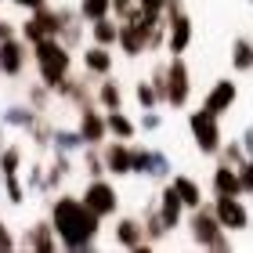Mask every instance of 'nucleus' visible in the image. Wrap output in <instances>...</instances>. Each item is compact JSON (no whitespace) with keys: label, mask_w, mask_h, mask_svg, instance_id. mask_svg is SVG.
<instances>
[{"label":"nucleus","mask_w":253,"mask_h":253,"mask_svg":"<svg viewBox=\"0 0 253 253\" xmlns=\"http://www.w3.org/2000/svg\"><path fill=\"white\" fill-rule=\"evenodd\" d=\"M98 221L101 217L90 210L84 199H54L51 206V224H54V235L65 250H90L98 239Z\"/></svg>","instance_id":"nucleus-1"},{"label":"nucleus","mask_w":253,"mask_h":253,"mask_svg":"<svg viewBox=\"0 0 253 253\" xmlns=\"http://www.w3.org/2000/svg\"><path fill=\"white\" fill-rule=\"evenodd\" d=\"M33 58H37V69H40L43 87L58 90L62 80H65V73H69V47H65L58 37H47V40H37V43H33Z\"/></svg>","instance_id":"nucleus-2"},{"label":"nucleus","mask_w":253,"mask_h":253,"mask_svg":"<svg viewBox=\"0 0 253 253\" xmlns=\"http://www.w3.org/2000/svg\"><path fill=\"white\" fill-rule=\"evenodd\" d=\"M192 243L195 246H206V250H232V232L228 228H221V221H217L213 206H199V210H192Z\"/></svg>","instance_id":"nucleus-3"},{"label":"nucleus","mask_w":253,"mask_h":253,"mask_svg":"<svg viewBox=\"0 0 253 253\" xmlns=\"http://www.w3.org/2000/svg\"><path fill=\"white\" fill-rule=\"evenodd\" d=\"M188 130H192L195 148H199L203 156H217V152H221L224 137H221V123H217L213 112H206V109L192 112V116H188Z\"/></svg>","instance_id":"nucleus-4"},{"label":"nucleus","mask_w":253,"mask_h":253,"mask_svg":"<svg viewBox=\"0 0 253 253\" xmlns=\"http://www.w3.org/2000/svg\"><path fill=\"white\" fill-rule=\"evenodd\" d=\"M159 18H163V15H159ZM159 18L137 15V18H130V22H123V26H120V47H123L126 58H137V54L148 51V37H152V26Z\"/></svg>","instance_id":"nucleus-5"},{"label":"nucleus","mask_w":253,"mask_h":253,"mask_svg":"<svg viewBox=\"0 0 253 253\" xmlns=\"http://www.w3.org/2000/svg\"><path fill=\"white\" fill-rule=\"evenodd\" d=\"M192 98V76H188V65L181 54H174L167 65V105L174 109H185Z\"/></svg>","instance_id":"nucleus-6"},{"label":"nucleus","mask_w":253,"mask_h":253,"mask_svg":"<svg viewBox=\"0 0 253 253\" xmlns=\"http://www.w3.org/2000/svg\"><path fill=\"white\" fill-rule=\"evenodd\" d=\"M213 213H217V221H221V228H228V232H246L250 228V206L239 199V195H217Z\"/></svg>","instance_id":"nucleus-7"},{"label":"nucleus","mask_w":253,"mask_h":253,"mask_svg":"<svg viewBox=\"0 0 253 253\" xmlns=\"http://www.w3.org/2000/svg\"><path fill=\"white\" fill-rule=\"evenodd\" d=\"M134 152V174H141V177H156V181H163V177H170V159H167V152H159V148H130Z\"/></svg>","instance_id":"nucleus-8"},{"label":"nucleus","mask_w":253,"mask_h":253,"mask_svg":"<svg viewBox=\"0 0 253 253\" xmlns=\"http://www.w3.org/2000/svg\"><path fill=\"white\" fill-rule=\"evenodd\" d=\"M84 203H87L98 217H112V213L120 210L116 188H112L109 181H101V177H90V185H87V192H84Z\"/></svg>","instance_id":"nucleus-9"},{"label":"nucleus","mask_w":253,"mask_h":253,"mask_svg":"<svg viewBox=\"0 0 253 253\" xmlns=\"http://www.w3.org/2000/svg\"><path fill=\"white\" fill-rule=\"evenodd\" d=\"M235 98H239V87H235V80H217V84L206 90V98H203V109L206 112H213L217 120L224 116L228 109L235 105Z\"/></svg>","instance_id":"nucleus-10"},{"label":"nucleus","mask_w":253,"mask_h":253,"mask_svg":"<svg viewBox=\"0 0 253 253\" xmlns=\"http://www.w3.org/2000/svg\"><path fill=\"white\" fill-rule=\"evenodd\" d=\"M188 43H192V18L185 11H177V15L167 18V47L170 54H185Z\"/></svg>","instance_id":"nucleus-11"},{"label":"nucleus","mask_w":253,"mask_h":253,"mask_svg":"<svg viewBox=\"0 0 253 253\" xmlns=\"http://www.w3.org/2000/svg\"><path fill=\"white\" fill-rule=\"evenodd\" d=\"M213 195H243V181H239V167L232 163H217L213 177H210Z\"/></svg>","instance_id":"nucleus-12"},{"label":"nucleus","mask_w":253,"mask_h":253,"mask_svg":"<svg viewBox=\"0 0 253 253\" xmlns=\"http://www.w3.org/2000/svg\"><path fill=\"white\" fill-rule=\"evenodd\" d=\"M116 243L123 250H145V221L120 217V221H116Z\"/></svg>","instance_id":"nucleus-13"},{"label":"nucleus","mask_w":253,"mask_h":253,"mask_svg":"<svg viewBox=\"0 0 253 253\" xmlns=\"http://www.w3.org/2000/svg\"><path fill=\"white\" fill-rule=\"evenodd\" d=\"M156 210H159V217L167 221V228H170V232H174V228L181 224L185 203H181V195H177V188H174V185H167V188H163V195H159V206H156Z\"/></svg>","instance_id":"nucleus-14"},{"label":"nucleus","mask_w":253,"mask_h":253,"mask_svg":"<svg viewBox=\"0 0 253 253\" xmlns=\"http://www.w3.org/2000/svg\"><path fill=\"white\" fill-rule=\"evenodd\" d=\"M101 159H105V170H109V174H116V177L134 174V152L126 145H109Z\"/></svg>","instance_id":"nucleus-15"},{"label":"nucleus","mask_w":253,"mask_h":253,"mask_svg":"<svg viewBox=\"0 0 253 253\" xmlns=\"http://www.w3.org/2000/svg\"><path fill=\"white\" fill-rule=\"evenodd\" d=\"M22 65H26V47L7 37L4 43H0V73H4V76H18Z\"/></svg>","instance_id":"nucleus-16"},{"label":"nucleus","mask_w":253,"mask_h":253,"mask_svg":"<svg viewBox=\"0 0 253 253\" xmlns=\"http://www.w3.org/2000/svg\"><path fill=\"white\" fill-rule=\"evenodd\" d=\"M170 185L177 188V195H181V203H185V210H199L203 206V188H199V181L195 177H188V174H177Z\"/></svg>","instance_id":"nucleus-17"},{"label":"nucleus","mask_w":253,"mask_h":253,"mask_svg":"<svg viewBox=\"0 0 253 253\" xmlns=\"http://www.w3.org/2000/svg\"><path fill=\"white\" fill-rule=\"evenodd\" d=\"M84 65H87V73L109 76V73H112V54H109V47H101V43L87 47V54H84Z\"/></svg>","instance_id":"nucleus-18"},{"label":"nucleus","mask_w":253,"mask_h":253,"mask_svg":"<svg viewBox=\"0 0 253 253\" xmlns=\"http://www.w3.org/2000/svg\"><path fill=\"white\" fill-rule=\"evenodd\" d=\"M105 130H109V123L98 116V112H90V109H84V120H80V134L87 137L90 145L94 141H101V137H105Z\"/></svg>","instance_id":"nucleus-19"},{"label":"nucleus","mask_w":253,"mask_h":253,"mask_svg":"<svg viewBox=\"0 0 253 253\" xmlns=\"http://www.w3.org/2000/svg\"><path fill=\"white\" fill-rule=\"evenodd\" d=\"M232 65H235V73H253V43L246 37H235V43H232Z\"/></svg>","instance_id":"nucleus-20"},{"label":"nucleus","mask_w":253,"mask_h":253,"mask_svg":"<svg viewBox=\"0 0 253 253\" xmlns=\"http://www.w3.org/2000/svg\"><path fill=\"white\" fill-rule=\"evenodd\" d=\"M90 37H94V43H101V47L120 43V26H112L109 18H98V22H90Z\"/></svg>","instance_id":"nucleus-21"},{"label":"nucleus","mask_w":253,"mask_h":253,"mask_svg":"<svg viewBox=\"0 0 253 253\" xmlns=\"http://www.w3.org/2000/svg\"><path fill=\"white\" fill-rule=\"evenodd\" d=\"M167 235H170V228H167L163 217H159V210H148V213H145V239H148V246H152V243H163Z\"/></svg>","instance_id":"nucleus-22"},{"label":"nucleus","mask_w":253,"mask_h":253,"mask_svg":"<svg viewBox=\"0 0 253 253\" xmlns=\"http://www.w3.org/2000/svg\"><path fill=\"white\" fill-rule=\"evenodd\" d=\"M4 123L7 126H22V130H33V126H37V112L26 109V105H11L4 112Z\"/></svg>","instance_id":"nucleus-23"},{"label":"nucleus","mask_w":253,"mask_h":253,"mask_svg":"<svg viewBox=\"0 0 253 253\" xmlns=\"http://www.w3.org/2000/svg\"><path fill=\"white\" fill-rule=\"evenodd\" d=\"M51 141H54V148H58V152H76V148L87 145V137L80 134V130H54Z\"/></svg>","instance_id":"nucleus-24"},{"label":"nucleus","mask_w":253,"mask_h":253,"mask_svg":"<svg viewBox=\"0 0 253 253\" xmlns=\"http://www.w3.org/2000/svg\"><path fill=\"white\" fill-rule=\"evenodd\" d=\"M51 232H54V224H37V228L26 235V246H33V250H54L58 243L51 239Z\"/></svg>","instance_id":"nucleus-25"},{"label":"nucleus","mask_w":253,"mask_h":253,"mask_svg":"<svg viewBox=\"0 0 253 253\" xmlns=\"http://www.w3.org/2000/svg\"><path fill=\"white\" fill-rule=\"evenodd\" d=\"M109 11H112V0H80V18L87 22L109 18Z\"/></svg>","instance_id":"nucleus-26"},{"label":"nucleus","mask_w":253,"mask_h":253,"mask_svg":"<svg viewBox=\"0 0 253 253\" xmlns=\"http://www.w3.org/2000/svg\"><path fill=\"white\" fill-rule=\"evenodd\" d=\"M105 123H109V130H112V134H120V137H123V141H130V137H134V130H137V126H134L130 120H126L120 109H112Z\"/></svg>","instance_id":"nucleus-27"},{"label":"nucleus","mask_w":253,"mask_h":253,"mask_svg":"<svg viewBox=\"0 0 253 253\" xmlns=\"http://www.w3.org/2000/svg\"><path fill=\"white\" fill-rule=\"evenodd\" d=\"M98 101H101L109 112H112V109H123V90H120V84H112V80H109V84H101Z\"/></svg>","instance_id":"nucleus-28"},{"label":"nucleus","mask_w":253,"mask_h":253,"mask_svg":"<svg viewBox=\"0 0 253 253\" xmlns=\"http://www.w3.org/2000/svg\"><path fill=\"white\" fill-rule=\"evenodd\" d=\"M217 156H221V163H232V167H243L246 163V148H243V141H228V145H221V152H217Z\"/></svg>","instance_id":"nucleus-29"},{"label":"nucleus","mask_w":253,"mask_h":253,"mask_svg":"<svg viewBox=\"0 0 253 253\" xmlns=\"http://www.w3.org/2000/svg\"><path fill=\"white\" fill-rule=\"evenodd\" d=\"M18 163H22V152H18V148L15 145H4V148H0V174H18Z\"/></svg>","instance_id":"nucleus-30"},{"label":"nucleus","mask_w":253,"mask_h":253,"mask_svg":"<svg viewBox=\"0 0 253 253\" xmlns=\"http://www.w3.org/2000/svg\"><path fill=\"white\" fill-rule=\"evenodd\" d=\"M159 101H163V98H159V90L148 84V80H145V84H137V105H141V109H156Z\"/></svg>","instance_id":"nucleus-31"},{"label":"nucleus","mask_w":253,"mask_h":253,"mask_svg":"<svg viewBox=\"0 0 253 253\" xmlns=\"http://www.w3.org/2000/svg\"><path fill=\"white\" fill-rule=\"evenodd\" d=\"M112 11H116L123 22H130V18H137V15H145L137 0H112Z\"/></svg>","instance_id":"nucleus-32"},{"label":"nucleus","mask_w":253,"mask_h":253,"mask_svg":"<svg viewBox=\"0 0 253 253\" xmlns=\"http://www.w3.org/2000/svg\"><path fill=\"white\" fill-rule=\"evenodd\" d=\"M4 188H7V199L15 203V206H18V203H26V188L18 185V177H15V174H7V177H4Z\"/></svg>","instance_id":"nucleus-33"},{"label":"nucleus","mask_w":253,"mask_h":253,"mask_svg":"<svg viewBox=\"0 0 253 253\" xmlns=\"http://www.w3.org/2000/svg\"><path fill=\"white\" fill-rule=\"evenodd\" d=\"M137 4H141V11H145V15H152V18L167 15V0H137Z\"/></svg>","instance_id":"nucleus-34"},{"label":"nucleus","mask_w":253,"mask_h":253,"mask_svg":"<svg viewBox=\"0 0 253 253\" xmlns=\"http://www.w3.org/2000/svg\"><path fill=\"white\" fill-rule=\"evenodd\" d=\"M239 181H243V192H253V156L239 167Z\"/></svg>","instance_id":"nucleus-35"},{"label":"nucleus","mask_w":253,"mask_h":253,"mask_svg":"<svg viewBox=\"0 0 253 253\" xmlns=\"http://www.w3.org/2000/svg\"><path fill=\"white\" fill-rule=\"evenodd\" d=\"M163 126V116L159 112H152V109H145V116H141V130H159Z\"/></svg>","instance_id":"nucleus-36"},{"label":"nucleus","mask_w":253,"mask_h":253,"mask_svg":"<svg viewBox=\"0 0 253 253\" xmlns=\"http://www.w3.org/2000/svg\"><path fill=\"white\" fill-rule=\"evenodd\" d=\"M11 246H15V239H11L7 224H0V250H11Z\"/></svg>","instance_id":"nucleus-37"},{"label":"nucleus","mask_w":253,"mask_h":253,"mask_svg":"<svg viewBox=\"0 0 253 253\" xmlns=\"http://www.w3.org/2000/svg\"><path fill=\"white\" fill-rule=\"evenodd\" d=\"M243 148H246V156H253V123L243 130Z\"/></svg>","instance_id":"nucleus-38"},{"label":"nucleus","mask_w":253,"mask_h":253,"mask_svg":"<svg viewBox=\"0 0 253 253\" xmlns=\"http://www.w3.org/2000/svg\"><path fill=\"white\" fill-rule=\"evenodd\" d=\"M18 7H26V11H37V7H43V0H15Z\"/></svg>","instance_id":"nucleus-39"},{"label":"nucleus","mask_w":253,"mask_h":253,"mask_svg":"<svg viewBox=\"0 0 253 253\" xmlns=\"http://www.w3.org/2000/svg\"><path fill=\"white\" fill-rule=\"evenodd\" d=\"M7 37H11V26H7V22H0V43H4Z\"/></svg>","instance_id":"nucleus-40"},{"label":"nucleus","mask_w":253,"mask_h":253,"mask_svg":"<svg viewBox=\"0 0 253 253\" xmlns=\"http://www.w3.org/2000/svg\"><path fill=\"white\" fill-rule=\"evenodd\" d=\"M0 148H4V130H0Z\"/></svg>","instance_id":"nucleus-41"},{"label":"nucleus","mask_w":253,"mask_h":253,"mask_svg":"<svg viewBox=\"0 0 253 253\" xmlns=\"http://www.w3.org/2000/svg\"><path fill=\"white\" fill-rule=\"evenodd\" d=\"M250 4H253V0H250Z\"/></svg>","instance_id":"nucleus-42"},{"label":"nucleus","mask_w":253,"mask_h":253,"mask_svg":"<svg viewBox=\"0 0 253 253\" xmlns=\"http://www.w3.org/2000/svg\"><path fill=\"white\" fill-rule=\"evenodd\" d=\"M250 195H253V192H250Z\"/></svg>","instance_id":"nucleus-43"}]
</instances>
